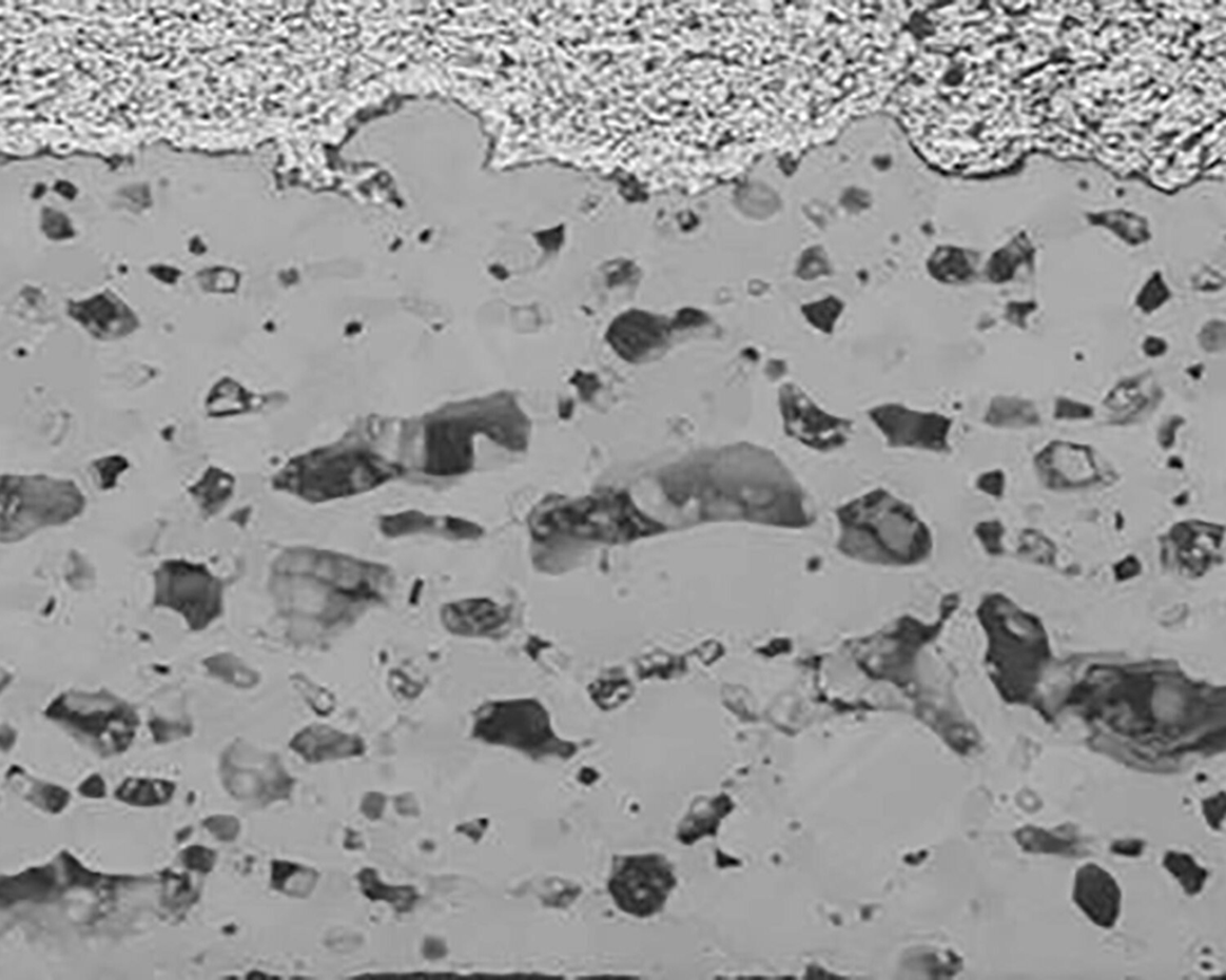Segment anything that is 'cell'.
Masks as SVG:
<instances>
[{"mask_svg":"<svg viewBox=\"0 0 1226 980\" xmlns=\"http://www.w3.org/2000/svg\"><path fill=\"white\" fill-rule=\"evenodd\" d=\"M395 585L386 564L348 552L298 545L273 561L269 589L280 620L307 644L329 642L383 606Z\"/></svg>","mask_w":1226,"mask_h":980,"instance_id":"1","label":"cell"},{"mask_svg":"<svg viewBox=\"0 0 1226 980\" xmlns=\"http://www.w3.org/2000/svg\"><path fill=\"white\" fill-rule=\"evenodd\" d=\"M0 497L3 544L20 543L45 529L73 523L85 508L78 485L47 475H4Z\"/></svg>","mask_w":1226,"mask_h":980,"instance_id":"2","label":"cell"},{"mask_svg":"<svg viewBox=\"0 0 1226 980\" xmlns=\"http://www.w3.org/2000/svg\"><path fill=\"white\" fill-rule=\"evenodd\" d=\"M45 713L78 743L104 758L125 752L134 744L139 727L136 710L108 691L60 693Z\"/></svg>","mask_w":1226,"mask_h":980,"instance_id":"3","label":"cell"},{"mask_svg":"<svg viewBox=\"0 0 1226 980\" xmlns=\"http://www.w3.org/2000/svg\"><path fill=\"white\" fill-rule=\"evenodd\" d=\"M395 472L364 456H325L291 464L275 479L276 488L310 505L348 499L384 487Z\"/></svg>","mask_w":1226,"mask_h":980,"instance_id":"4","label":"cell"},{"mask_svg":"<svg viewBox=\"0 0 1226 980\" xmlns=\"http://www.w3.org/2000/svg\"><path fill=\"white\" fill-rule=\"evenodd\" d=\"M473 732L485 743L519 750L533 759L567 758L575 746L556 734L548 712L531 701L484 704L473 717Z\"/></svg>","mask_w":1226,"mask_h":980,"instance_id":"5","label":"cell"},{"mask_svg":"<svg viewBox=\"0 0 1226 980\" xmlns=\"http://www.w3.org/2000/svg\"><path fill=\"white\" fill-rule=\"evenodd\" d=\"M154 605L167 609L193 631H202L223 614V586L205 565L167 561L154 575Z\"/></svg>","mask_w":1226,"mask_h":980,"instance_id":"6","label":"cell"},{"mask_svg":"<svg viewBox=\"0 0 1226 980\" xmlns=\"http://www.w3.org/2000/svg\"><path fill=\"white\" fill-rule=\"evenodd\" d=\"M676 886L673 864L659 854L617 859L607 881L614 904L623 914L641 920L663 912Z\"/></svg>","mask_w":1226,"mask_h":980,"instance_id":"7","label":"cell"},{"mask_svg":"<svg viewBox=\"0 0 1226 980\" xmlns=\"http://www.w3.org/2000/svg\"><path fill=\"white\" fill-rule=\"evenodd\" d=\"M784 434L818 453H833L850 443L854 423L823 409L796 384H783L778 393Z\"/></svg>","mask_w":1226,"mask_h":980,"instance_id":"8","label":"cell"},{"mask_svg":"<svg viewBox=\"0 0 1226 980\" xmlns=\"http://www.w3.org/2000/svg\"><path fill=\"white\" fill-rule=\"evenodd\" d=\"M868 417L891 448L932 454L951 450L954 420L947 414L884 403L873 406Z\"/></svg>","mask_w":1226,"mask_h":980,"instance_id":"9","label":"cell"},{"mask_svg":"<svg viewBox=\"0 0 1226 980\" xmlns=\"http://www.w3.org/2000/svg\"><path fill=\"white\" fill-rule=\"evenodd\" d=\"M1035 471L1049 487H1089L1104 478L1106 464L1095 447L1078 440H1049L1034 455Z\"/></svg>","mask_w":1226,"mask_h":980,"instance_id":"10","label":"cell"},{"mask_svg":"<svg viewBox=\"0 0 1226 980\" xmlns=\"http://www.w3.org/2000/svg\"><path fill=\"white\" fill-rule=\"evenodd\" d=\"M378 531L391 541L413 537H437L447 542L478 541L483 533L480 525L453 515H436L421 510H403L385 515Z\"/></svg>","mask_w":1226,"mask_h":980,"instance_id":"11","label":"cell"},{"mask_svg":"<svg viewBox=\"0 0 1226 980\" xmlns=\"http://www.w3.org/2000/svg\"><path fill=\"white\" fill-rule=\"evenodd\" d=\"M1163 387L1150 372L1127 376L1110 388L1104 409L1110 427L1127 428L1149 418L1164 400Z\"/></svg>","mask_w":1226,"mask_h":980,"instance_id":"12","label":"cell"},{"mask_svg":"<svg viewBox=\"0 0 1226 980\" xmlns=\"http://www.w3.org/2000/svg\"><path fill=\"white\" fill-rule=\"evenodd\" d=\"M1073 896L1093 923L1113 928L1122 912V889L1108 871L1096 864L1085 865L1075 877Z\"/></svg>","mask_w":1226,"mask_h":980,"instance_id":"13","label":"cell"},{"mask_svg":"<svg viewBox=\"0 0 1226 980\" xmlns=\"http://www.w3.org/2000/svg\"><path fill=\"white\" fill-rule=\"evenodd\" d=\"M441 624L456 638L482 639L505 625L501 607L489 599L465 597L453 600L441 608Z\"/></svg>","mask_w":1226,"mask_h":980,"instance_id":"14","label":"cell"},{"mask_svg":"<svg viewBox=\"0 0 1226 980\" xmlns=\"http://www.w3.org/2000/svg\"><path fill=\"white\" fill-rule=\"evenodd\" d=\"M76 320L87 331L102 338H117L134 329L135 317L118 298L108 295L96 296L90 301L77 303L72 309Z\"/></svg>","mask_w":1226,"mask_h":980,"instance_id":"15","label":"cell"},{"mask_svg":"<svg viewBox=\"0 0 1226 980\" xmlns=\"http://www.w3.org/2000/svg\"><path fill=\"white\" fill-rule=\"evenodd\" d=\"M982 420L995 430H1029L1043 426L1037 405L1027 397L999 394L988 403Z\"/></svg>","mask_w":1226,"mask_h":980,"instance_id":"16","label":"cell"},{"mask_svg":"<svg viewBox=\"0 0 1226 980\" xmlns=\"http://www.w3.org/2000/svg\"><path fill=\"white\" fill-rule=\"evenodd\" d=\"M7 781L32 805L51 815H59L70 803V792L59 785L33 779L21 767L8 771Z\"/></svg>","mask_w":1226,"mask_h":980,"instance_id":"17","label":"cell"},{"mask_svg":"<svg viewBox=\"0 0 1226 980\" xmlns=\"http://www.w3.org/2000/svg\"><path fill=\"white\" fill-rule=\"evenodd\" d=\"M175 784L164 780L129 779L116 791V798L135 807H158L171 802Z\"/></svg>","mask_w":1226,"mask_h":980,"instance_id":"18","label":"cell"},{"mask_svg":"<svg viewBox=\"0 0 1226 980\" xmlns=\"http://www.w3.org/2000/svg\"><path fill=\"white\" fill-rule=\"evenodd\" d=\"M1033 260V249L1029 243L1012 242L995 252L986 267V277L994 286L1009 285L1016 278L1021 267Z\"/></svg>","mask_w":1226,"mask_h":980,"instance_id":"19","label":"cell"},{"mask_svg":"<svg viewBox=\"0 0 1226 980\" xmlns=\"http://www.w3.org/2000/svg\"><path fill=\"white\" fill-rule=\"evenodd\" d=\"M844 309L845 305L841 298L825 296L802 306L801 314L816 331L831 335L835 332Z\"/></svg>","mask_w":1226,"mask_h":980,"instance_id":"20","label":"cell"},{"mask_svg":"<svg viewBox=\"0 0 1226 980\" xmlns=\"http://www.w3.org/2000/svg\"><path fill=\"white\" fill-rule=\"evenodd\" d=\"M1174 293L1161 271L1146 279L1134 298V307L1144 315H1153L1171 302Z\"/></svg>","mask_w":1226,"mask_h":980,"instance_id":"21","label":"cell"},{"mask_svg":"<svg viewBox=\"0 0 1226 980\" xmlns=\"http://www.w3.org/2000/svg\"><path fill=\"white\" fill-rule=\"evenodd\" d=\"M933 278L942 285L965 286L975 279L976 271L964 253H956L932 264Z\"/></svg>","mask_w":1226,"mask_h":980,"instance_id":"22","label":"cell"},{"mask_svg":"<svg viewBox=\"0 0 1226 980\" xmlns=\"http://www.w3.org/2000/svg\"><path fill=\"white\" fill-rule=\"evenodd\" d=\"M1166 868L1174 876L1188 894H1199L1206 880V871L1199 867L1190 856L1170 852L1164 860Z\"/></svg>","mask_w":1226,"mask_h":980,"instance_id":"23","label":"cell"},{"mask_svg":"<svg viewBox=\"0 0 1226 980\" xmlns=\"http://www.w3.org/2000/svg\"><path fill=\"white\" fill-rule=\"evenodd\" d=\"M211 674L222 679L223 682L236 686H247L254 683V675L242 661L233 655H217L209 659L207 666Z\"/></svg>","mask_w":1226,"mask_h":980,"instance_id":"24","label":"cell"},{"mask_svg":"<svg viewBox=\"0 0 1226 980\" xmlns=\"http://www.w3.org/2000/svg\"><path fill=\"white\" fill-rule=\"evenodd\" d=\"M232 485L226 479V476H216V478L201 482L198 487L194 488V496L199 502L202 510L208 514L213 515L226 505V501L231 493Z\"/></svg>","mask_w":1226,"mask_h":980,"instance_id":"25","label":"cell"},{"mask_svg":"<svg viewBox=\"0 0 1226 980\" xmlns=\"http://www.w3.org/2000/svg\"><path fill=\"white\" fill-rule=\"evenodd\" d=\"M1095 417V406L1072 396H1057L1053 404V418L1056 422L1081 423Z\"/></svg>","mask_w":1226,"mask_h":980,"instance_id":"26","label":"cell"},{"mask_svg":"<svg viewBox=\"0 0 1226 980\" xmlns=\"http://www.w3.org/2000/svg\"><path fill=\"white\" fill-rule=\"evenodd\" d=\"M1196 340L1208 355H1220L1226 350V321L1217 317L1207 320L1199 330Z\"/></svg>","mask_w":1226,"mask_h":980,"instance_id":"27","label":"cell"},{"mask_svg":"<svg viewBox=\"0 0 1226 980\" xmlns=\"http://www.w3.org/2000/svg\"><path fill=\"white\" fill-rule=\"evenodd\" d=\"M216 852L208 849V847L200 845H193L188 847L181 854V862L184 867L192 871L201 874H209L214 869L216 864Z\"/></svg>","mask_w":1226,"mask_h":980,"instance_id":"28","label":"cell"},{"mask_svg":"<svg viewBox=\"0 0 1226 980\" xmlns=\"http://www.w3.org/2000/svg\"><path fill=\"white\" fill-rule=\"evenodd\" d=\"M1037 309L1038 303L1033 301V299H1028V301H1016V299H1013V301L1005 305V320L1011 326L1016 327V329L1027 330L1030 316L1035 314Z\"/></svg>","mask_w":1226,"mask_h":980,"instance_id":"29","label":"cell"},{"mask_svg":"<svg viewBox=\"0 0 1226 980\" xmlns=\"http://www.w3.org/2000/svg\"><path fill=\"white\" fill-rule=\"evenodd\" d=\"M202 825L220 842H232L240 829L239 821L229 816L209 817Z\"/></svg>","mask_w":1226,"mask_h":980,"instance_id":"30","label":"cell"},{"mask_svg":"<svg viewBox=\"0 0 1226 980\" xmlns=\"http://www.w3.org/2000/svg\"><path fill=\"white\" fill-rule=\"evenodd\" d=\"M1187 419L1181 414H1171L1161 423L1157 430V444L1168 452L1178 444V436L1182 428L1186 427Z\"/></svg>","mask_w":1226,"mask_h":980,"instance_id":"31","label":"cell"},{"mask_svg":"<svg viewBox=\"0 0 1226 980\" xmlns=\"http://www.w3.org/2000/svg\"><path fill=\"white\" fill-rule=\"evenodd\" d=\"M1193 289L1202 294L1220 293L1225 287V279L1219 272H1204L1193 278Z\"/></svg>","mask_w":1226,"mask_h":980,"instance_id":"32","label":"cell"},{"mask_svg":"<svg viewBox=\"0 0 1226 980\" xmlns=\"http://www.w3.org/2000/svg\"><path fill=\"white\" fill-rule=\"evenodd\" d=\"M1169 350V342L1161 337V335L1149 334L1142 341L1143 355L1150 359H1159L1167 356Z\"/></svg>","mask_w":1226,"mask_h":980,"instance_id":"33","label":"cell"},{"mask_svg":"<svg viewBox=\"0 0 1226 980\" xmlns=\"http://www.w3.org/2000/svg\"><path fill=\"white\" fill-rule=\"evenodd\" d=\"M105 788H108V785H105L102 777L100 775H92L79 785L78 790L84 798L102 799L108 793V789Z\"/></svg>","mask_w":1226,"mask_h":980,"instance_id":"34","label":"cell"},{"mask_svg":"<svg viewBox=\"0 0 1226 980\" xmlns=\"http://www.w3.org/2000/svg\"><path fill=\"white\" fill-rule=\"evenodd\" d=\"M978 487L987 493L1000 494L1005 487V474L1001 470L986 472L978 479Z\"/></svg>","mask_w":1226,"mask_h":980,"instance_id":"35","label":"cell"},{"mask_svg":"<svg viewBox=\"0 0 1226 980\" xmlns=\"http://www.w3.org/2000/svg\"><path fill=\"white\" fill-rule=\"evenodd\" d=\"M1205 810H1206V816L1208 819H1210V821L1212 819L1215 820L1217 818H1220L1222 820L1223 816H1224V803H1223V805L1217 807V809H1215V808H1213L1212 802L1210 800L1207 802V806L1205 807Z\"/></svg>","mask_w":1226,"mask_h":980,"instance_id":"36","label":"cell"}]
</instances>
